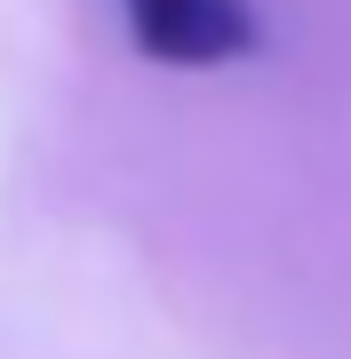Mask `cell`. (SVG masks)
Listing matches in <instances>:
<instances>
[{
	"label": "cell",
	"instance_id": "1",
	"mask_svg": "<svg viewBox=\"0 0 351 359\" xmlns=\"http://www.w3.org/2000/svg\"><path fill=\"white\" fill-rule=\"evenodd\" d=\"M128 8V40L152 65L208 72L256 48V8L247 0H120Z\"/></svg>",
	"mask_w": 351,
	"mask_h": 359
}]
</instances>
